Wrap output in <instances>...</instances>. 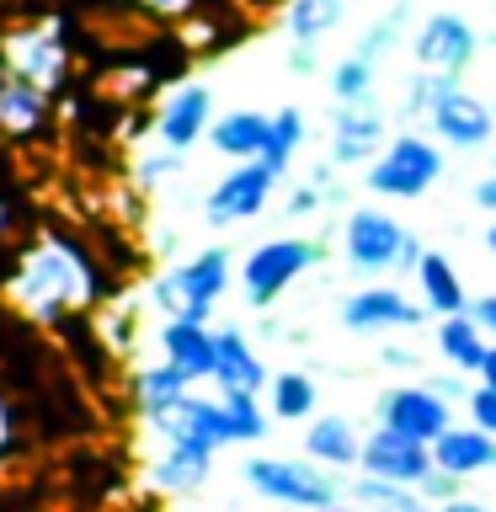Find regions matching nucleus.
<instances>
[{
	"instance_id": "1",
	"label": "nucleus",
	"mask_w": 496,
	"mask_h": 512,
	"mask_svg": "<svg viewBox=\"0 0 496 512\" xmlns=\"http://www.w3.org/2000/svg\"><path fill=\"white\" fill-rule=\"evenodd\" d=\"M6 294L22 315L54 326V320H70L80 310H91L96 294H102V272H96L91 251L80 246L75 235L43 230L16 251Z\"/></svg>"
},
{
	"instance_id": "2",
	"label": "nucleus",
	"mask_w": 496,
	"mask_h": 512,
	"mask_svg": "<svg viewBox=\"0 0 496 512\" xmlns=\"http://www.w3.org/2000/svg\"><path fill=\"white\" fill-rule=\"evenodd\" d=\"M443 166L448 160H443L438 139L422 134V128H400V134H390V144L368 160L363 192L368 198H384V203H416L443 182Z\"/></svg>"
},
{
	"instance_id": "3",
	"label": "nucleus",
	"mask_w": 496,
	"mask_h": 512,
	"mask_svg": "<svg viewBox=\"0 0 496 512\" xmlns=\"http://www.w3.org/2000/svg\"><path fill=\"white\" fill-rule=\"evenodd\" d=\"M235 251L224 246H208L198 256H187V262L166 267L160 278L150 283V310H160L166 320H198V326H208V315H214V304L224 299V288L235 283Z\"/></svg>"
},
{
	"instance_id": "4",
	"label": "nucleus",
	"mask_w": 496,
	"mask_h": 512,
	"mask_svg": "<svg viewBox=\"0 0 496 512\" xmlns=\"http://www.w3.org/2000/svg\"><path fill=\"white\" fill-rule=\"evenodd\" d=\"M320 262H326V240L272 235V240H262V246H251L246 262H240V294H246L251 310H267V304H278L288 288Z\"/></svg>"
},
{
	"instance_id": "5",
	"label": "nucleus",
	"mask_w": 496,
	"mask_h": 512,
	"mask_svg": "<svg viewBox=\"0 0 496 512\" xmlns=\"http://www.w3.org/2000/svg\"><path fill=\"white\" fill-rule=\"evenodd\" d=\"M240 480H246L262 502H278V507H294V512H320V507L342 502L336 475L315 459H267V454H256V459L240 464Z\"/></svg>"
},
{
	"instance_id": "6",
	"label": "nucleus",
	"mask_w": 496,
	"mask_h": 512,
	"mask_svg": "<svg viewBox=\"0 0 496 512\" xmlns=\"http://www.w3.org/2000/svg\"><path fill=\"white\" fill-rule=\"evenodd\" d=\"M0 54H6V70L27 86H43L48 96H59L70 86V38L54 22H38V16H16L11 27H0Z\"/></svg>"
},
{
	"instance_id": "7",
	"label": "nucleus",
	"mask_w": 496,
	"mask_h": 512,
	"mask_svg": "<svg viewBox=\"0 0 496 512\" xmlns=\"http://www.w3.org/2000/svg\"><path fill=\"white\" fill-rule=\"evenodd\" d=\"M283 171L267 166V160H240L235 171H224L214 187H208L203 198V219L214 224V230H235V224L256 219L262 208L272 203V192H278Z\"/></svg>"
},
{
	"instance_id": "8",
	"label": "nucleus",
	"mask_w": 496,
	"mask_h": 512,
	"mask_svg": "<svg viewBox=\"0 0 496 512\" xmlns=\"http://www.w3.org/2000/svg\"><path fill=\"white\" fill-rule=\"evenodd\" d=\"M427 128H432V139H438L443 150H486V144L496 139L491 102H480V96L454 75L438 80V102H432V112H427Z\"/></svg>"
},
{
	"instance_id": "9",
	"label": "nucleus",
	"mask_w": 496,
	"mask_h": 512,
	"mask_svg": "<svg viewBox=\"0 0 496 512\" xmlns=\"http://www.w3.org/2000/svg\"><path fill=\"white\" fill-rule=\"evenodd\" d=\"M374 427H390V432H406L416 443H438L448 427H454V406L432 390V384H390V390L374 395Z\"/></svg>"
},
{
	"instance_id": "10",
	"label": "nucleus",
	"mask_w": 496,
	"mask_h": 512,
	"mask_svg": "<svg viewBox=\"0 0 496 512\" xmlns=\"http://www.w3.org/2000/svg\"><path fill=\"white\" fill-rule=\"evenodd\" d=\"M406 224H400L395 214H384L379 203H358V208H347V219H342V256H347V267L352 272H395V256L400 246H406Z\"/></svg>"
},
{
	"instance_id": "11",
	"label": "nucleus",
	"mask_w": 496,
	"mask_h": 512,
	"mask_svg": "<svg viewBox=\"0 0 496 512\" xmlns=\"http://www.w3.org/2000/svg\"><path fill=\"white\" fill-rule=\"evenodd\" d=\"M411 59H416V70H427V75L464 80V70L480 59V32L470 27V16H459V11H432L411 38Z\"/></svg>"
},
{
	"instance_id": "12",
	"label": "nucleus",
	"mask_w": 496,
	"mask_h": 512,
	"mask_svg": "<svg viewBox=\"0 0 496 512\" xmlns=\"http://www.w3.org/2000/svg\"><path fill=\"white\" fill-rule=\"evenodd\" d=\"M342 326L347 331H358V336H379V331H416L427 320V310L416 304L406 288H395V283H368L358 288V294H347L342 299Z\"/></svg>"
},
{
	"instance_id": "13",
	"label": "nucleus",
	"mask_w": 496,
	"mask_h": 512,
	"mask_svg": "<svg viewBox=\"0 0 496 512\" xmlns=\"http://www.w3.org/2000/svg\"><path fill=\"white\" fill-rule=\"evenodd\" d=\"M208 128H214V91H208L203 80L176 86L166 102L155 107V144H166L176 155L208 144Z\"/></svg>"
},
{
	"instance_id": "14",
	"label": "nucleus",
	"mask_w": 496,
	"mask_h": 512,
	"mask_svg": "<svg viewBox=\"0 0 496 512\" xmlns=\"http://www.w3.org/2000/svg\"><path fill=\"white\" fill-rule=\"evenodd\" d=\"M358 470L363 475H379V480H395V486H422L438 464H432V448L427 443L406 438V432H390V427H374V432H363Z\"/></svg>"
},
{
	"instance_id": "15",
	"label": "nucleus",
	"mask_w": 496,
	"mask_h": 512,
	"mask_svg": "<svg viewBox=\"0 0 496 512\" xmlns=\"http://www.w3.org/2000/svg\"><path fill=\"white\" fill-rule=\"evenodd\" d=\"M390 144V118L379 107H336L331 118V166H368Z\"/></svg>"
},
{
	"instance_id": "16",
	"label": "nucleus",
	"mask_w": 496,
	"mask_h": 512,
	"mask_svg": "<svg viewBox=\"0 0 496 512\" xmlns=\"http://www.w3.org/2000/svg\"><path fill=\"white\" fill-rule=\"evenodd\" d=\"M48 128H54V96L11 75L6 91H0V139L38 144V139H48Z\"/></svg>"
},
{
	"instance_id": "17",
	"label": "nucleus",
	"mask_w": 496,
	"mask_h": 512,
	"mask_svg": "<svg viewBox=\"0 0 496 512\" xmlns=\"http://www.w3.org/2000/svg\"><path fill=\"white\" fill-rule=\"evenodd\" d=\"M214 384L219 390H246V395H267V363L251 347V336L240 326H219L214 331Z\"/></svg>"
},
{
	"instance_id": "18",
	"label": "nucleus",
	"mask_w": 496,
	"mask_h": 512,
	"mask_svg": "<svg viewBox=\"0 0 496 512\" xmlns=\"http://www.w3.org/2000/svg\"><path fill=\"white\" fill-rule=\"evenodd\" d=\"M214 454L219 448H208L203 438L176 432V438H160V459L150 464V475H155L160 491H198L203 480L214 475Z\"/></svg>"
},
{
	"instance_id": "19",
	"label": "nucleus",
	"mask_w": 496,
	"mask_h": 512,
	"mask_svg": "<svg viewBox=\"0 0 496 512\" xmlns=\"http://www.w3.org/2000/svg\"><path fill=\"white\" fill-rule=\"evenodd\" d=\"M160 358L171 368H182L192 384H214V331L198 320H166L160 326Z\"/></svg>"
},
{
	"instance_id": "20",
	"label": "nucleus",
	"mask_w": 496,
	"mask_h": 512,
	"mask_svg": "<svg viewBox=\"0 0 496 512\" xmlns=\"http://www.w3.org/2000/svg\"><path fill=\"white\" fill-rule=\"evenodd\" d=\"M416 299H422V310L427 315H470V288H464L459 278V267H454V256H443V251H427L422 256V267H416Z\"/></svg>"
},
{
	"instance_id": "21",
	"label": "nucleus",
	"mask_w": 496,
	"mask_h": 512,
	"mask_svg": "<svg viewBox=\"0 0 496 512\" xmlns=\"http://www.w3.org/2000/svg\"><path fill=\"white\" fill-rule=\"evenodd\" d=\"M267 134H272V112H256V107H235V112H219L214 128H208V150H219L224 160H262L267 155Z\"/></svg>"
},
{
	"instance_id": "22",
	"label": "nucleus",
	"mask_w": 496,
	"mask_h": 512,
	"mask_svg": "<svg viewBox=\"0 0 496 512\" xmlns=\"http://www.w3.org/2000/svg\"><path fill=\"white\" fill-rule=\"evenodd\" d=\"M128 395H134V406H139L144 422H160V416H171L192 395V379L160 358V363H144L139 374L128 379Z\"/></svg>"
},
{
	"instance_id": "23",
	"label": "nucleus",
	"mask_w": 496,
	"mask_h": 512,
	"mask_svg": "<svg viewBox=\"0 0 496 512\" xmlns=\"http://www.w3.org/2000/svg\"><path fill=\"white\" fill-rule=\"evenodd\" d=\"M432 464L448 475H459V480H470V475H486L496 470V438L491 432H480V427H448L438 443H432Z\"/></svg>"
},
{
	"instance_id": "24",
	"label": "nucleus",
	"mask_w": 496,
	"mask_h": 512,
	"mask_svg": "<svg viewBox=\"0 0 496 512\" xmlns=\"http://www.w3.org/2000/svg\"><path fill=\"white\" fill-rule=\"evenodd\" d=\"M304 459L326 464V470H352V464L363 459V432L336 411L315 416V422L304 427Z\"/></svg>"
},
{
	"instance_id": "25",
	"label": "nucleus",
	"mask_w": 496,
	"mask_h": 512,
	"mask_svg": "<svg viewBox=\"0 0 496 512\" xmlns=\"http://www.w3.org/2000/svg\"><path fill=\"white\" fill-rule=\"evenodd\" d=\"M438 358L454 368V374H464V379H475L480 374V363H486V352H491V336L475 326V315H448V320H438Z\"/></svg>"
},
{
	"instance_id": "26",
	"label": "nucleus",
	"mask_w": 496,
	"mask_h": 512,
	"mask_svg": "<svg viewBox=\"0 0 496 512\" xmlns=\"http://www.w3.org/2000/svg\"><path fill=\"white\" fill-rule=\"evenodd\" d=\"M262 400H267L272 422H315V416H320V384L304 374V368H283V374H272Z\"/></svg>"
},
{
	"instance_id": "27",
	"label": "nucleus",
	"mask_w": 496,
	"mask_h": 512,
	"mask_svg": "<svg viewBox=\"0 0 496 512\" xmlns=\"http://www.w3.org/2000/svg\"><path fill=\"white\" fill-rule=\"evenodd\" d=\"M347 22V0H288L283 6V38L288 43H315Z\"/></svg>"
},
{
	"instance_id": "28",
	"label": "nucleus",
	"mask_w": 496,
	"mask_h": 512,
	"mask_svg": "<svg viewBox=\"0 0 496 512\" xmlns=\"http://www.w3.org/2000/svg\"><path fill=\"white\" fill-rule=\"evenodd\" d=\"M374 80H379V64L347 54L326 70V91L336 107H374Z\"/></svg>"
},
{
	"instance_id": "29",
	"label": "nucleus",
	"mask_w": 496,
	"mask_h": 512,
	"mask_svg": "<svg viewBox=\"0 0 496 512\" xmlns=\"http://www.w3.org/2000/svg\"><path fill=\"white\" fill-rule=\"evenodd\" d=\"M347 496L368 512H432L416 486H395V480H379V475H358L347 486Z\"/></svg>"
},
{
	"instance_id": "30",
	"label": "nucleus",
	"mask_w": 496,
	"mask_h": 512,
	"mask_svg": "<svg viewBox=\"0 0 496 512\" xmlns=\"http://www.w3.org/2000/svg\"><path fill=\"white\" fill-rule=\"evenodd\" d=\"M219 400H224V411H230V432H235V443H262L267 432H272V411H267V400H262V395L219 390Z\"/></svg>"
},
{
	"instance_id": "31",
	"label": "nucleus",
	"mask_w": 496,
	"mask_h": 512,
	"mask_svg": "<svg viewBox=\"0 0 496 512\" xmlns=\"http://www.w3.org/2000/svg\"><path fill=\"white\" fill-rule=\"evenodd\" d=\"M304 107H278L272 112V134H267V166H278V171H288V160L299 155V144H304Z\"/></svg>"
},
{
	"instance_id": "32",
	"label": "nucleus",
	"mask_w": 496,
	"mask_h": 512,
	"mask_svg": "<svg viewBox=\"0 0 496 512\" xmlns=\"http://www.w3.org/2000/svg\"><path fill=\"white\" fill-rule=\"evenodd\" d=\"M406 11H411V6H390V11H384L374 27L363 32L358 43H352V54L368 59V64H379V59H384V54H390V48L400 43V32H406Z\"/></svg>"
},
{
	"instance_id": "33",
	"label": "nucleus",
	"mask_w": 496,
	"mask_h": 512,
	"mask_svg": "<svg viewBox=\"0 0 496 512\" xmlns=\"http://www.w3.org/2000/svg\"><path fill=\"white\" fill-rule=\"evenodd\" d=\"M438 80H443V75H427V70H416V75L406 80V91H400V123H406V128L427 123L432 102H438Z\"/></svg>"
},
{
	"instance_id": "34",
	"label": "nucleus",
	"mask_w": 496,
	"mask_h": 512,
	"mask_svg": "<svg viewBox=\"0 0 496 512\" xmlns=\"http://www.w3.org/2000/svg\"><path fill=\"white\" fill-rule=\"evenodd\" d=\"M134 16H144V22L155 27H171V22H187L192 11H198V0H123Z\"/></svg>"
},
{
	"instance_id": "35",
	"label": "nucleus",
	"mask_w": 496,
	"mask_h": 512,
	"mask_svg": "<svg viewBox=\"0 0 496 512\" xmlns=\"http://www.w3.org/2000/svg\"><path fill=\"white\" fill-rule=\"evenodd\" d=\"M176 171H182V155H176V150H166V144H160L155 155H144V160H139V187H166V182H171Z\"/></svg>"
},
{
	"instance_id": "36",
	"label": "nucleus",
	"mask_w": 496,
	"mask_h": 512,
	"mask_svg": "<svg viewBox=\"0 0 496 512\" xmlns=\"http://www.w3.org/2000/svg\"><path fill=\"white\" fill-rule=\"evenodd\" d=\"M464 411H470V427H480V432L496 438V390L491 384H475L470 400H464Z\"/></svg>"
},
{
	"instance_id": "37",
	"label": "nucleus",
	"mask_w": 496,
	"mask_h": 512,
	"mask_svg": "<svg viewBox=\"0 0 496 512\" xmlns=\"http://www.w3.org/2000/svg\"><path fill=\"white\" fill-rule=\"evenodd\" d=\"M459 486H464L459 475H448V470H432V475H427L416 491H422V502H427V507H443V502H454V496H464Z\"/></svg>"
},
{
	"instance_id": "38",
	"label": "nucleus",
	"mask_w": 496,
	"mask_h": 512,
	"mask_svg": "<svg viewBox=\"0 0 496 512\" xmlns=\"http://www.w3.org/2000/svg\"><path fill=\"white\" fill-rule=\"evenodd\" d=\"M320 208H326V192H320L315 182H299L294 192H288L283 214H288V219H310V214H320Z\"/></svg>"
},
{
	"instance_id": "39",
	"label": "nucleus",
	"mask_w": 496,
	"mask_h": 512,
	"mask_svg": "<svg viewBox=\"0 0 496 512\" xmlns=\"http://www.w3.org/2000/svg\"><path fill=\"white\" fill-rule=\"evenodd\" d=\"M427 384L448 400V406H464V400H470V390H475V384L464 379V374H454V368H448V374H438V379H427Z\"/></svg>"
},
{
	"instance_id": "40",
	"label": "nucleus",
	"mask_w": 496,
	"mask_h": 512,
	"mask_svg": "<svg viewBox=\"0 0 496 512\" xmlns=\"http://www.w3.org/2000/svg\"><path fill=\"white\" fill-rule=\"evenodd\" d=\"M288 70H294V75H315L320 70V48L315 43H288Z\"/></svg>"
},
{
	"instance_id": "41",
	"label": "nucleus",
	"mask_w": 496,
	"mask_h": 512,
	"mask_svg": "<svg viewBox=\"0 0 496 512\" xmlns=\"http://www.w3.org/2000/svg\"><path fill=\"white\" fill-rule=\"evenodd\" d=\"M470 315H475V326L496 342V294H475L470 299Z\"/></svg>"
},
{
	"instance_id": "42",
	"label": "nucleus",
	"mask_w": 496,
	"mask_h": 512,
	"mask_svg": "<svg viewBox=\"0 0 496 512\" xmlns=\"http://www.w3.org/2000/svg\"><path fill=\"white\" fill-rule=\"evenodd\" d=\"M422 256H427L422 235H406V246H400V256H395V272H406V278H416V267H422Z\"/></svg>"
},
{
	"instance_id": "43",
	"label": "nucleus",
	"mask_w": 496,
	"mask_h": 512,
	"mask_svg": "<svg viewBox=\"0 0 496 512\" xmlns=\"http://www.w3.org/2000/svg\"><path fill=\"white\" fill-rule=\"evenodd\" d=\"M470 198H475V208H480V214H491V219H496V171H486V176H480V182L470 187Z\"/></svg>"
},
{
	"instance_id": "44",
	"label": "nucleus",
	"mask_w": 496,
	"mask_h": 512,
	"mask_svg": "<svg viewBox=\"0 0 496 512\" xmlns=\"http://www.w3.org/2000/svg\"><path fill=\"white\" fill-rule=\"evenodd\" d=\"M379 363L384 368H411V374H416V363H422V358H416V347H379Z\"/></svg>"
},
{
	"instance_id": "45",
	"label": "nucleus",
	"mask_w": 496,
	"mask_h": 512,
	"mask_svg": "<svg viewBox=\"0 0 496 512\" xmlns=\"http://www.w3.org/2000/svg\"><path fill=\"white\" fill-rule=\"evenodd\" d=\"M432 512H491V507L475 502V496H454V502H443V507H432Z\"/></svg>"
},
{
	"instance_id": "46",
	"label": "nucleus",
	"mask_w": 496,
	"mask_h": 512,
	"mask_svg": "<svg viewBox=\"0 0 496 512\" xmlns=\"http://www.w3.org/2000/svg\"><path fill=\"white\" fill-rule=\"evenodd\" d=\"M480 384H491L496 390V342H491V352H486V363H480V374H475Z\"/></svg>"
},
{
	"instance_id": "47",
	"label": "nucleus",
	"mask_w": 496,
	"mask_h": 512,
	"mask_svg": "<svg viewBox=\"0 0 496 512\" xmlns=\"http://www.w3.org/2000/svg\"><path fill=\"white\" fill-rule=\"evenodd\" d=\"M320 512H368V507H358V502H336V507H320Z\"/></svg>"
},
{
	"instance_id": "48",
	"label": "nucleus",
	"mask_w": 496,
	"mask_h": 512,
	"mask_svg": "<svg viewBox=\"0 0 496 512\" xmlns=\"http://www.w3.org/2000/svg\"><path fill=\"white\" fill-rule=\"evenodd\" d=\"M486 251H491V256H496V219H491V224H486Z\"/></svg>"
},
{
	"instance_id": "49",
	"label": "nucleus",
	"mask_w": 496,
	"mask_h": 512,
	"mask_svg": "<svg viewBox=\"0 0 496 512\" xmlns=\"http://www.w3.org/2000/svg\"><path fill=\"white\" fill-rule=\"evenodd\" d=\"M11 230V214H6V203H0V235H6Z\"/></svg>"
},
{
	"instance_id": "50",
	"label": "nucleus",
	"mask_w": 496,
	"mask_h": 512,
	"mask_svg": "<svg viewBox=\"0 0 496 512\" xmlns=\"http://www.w3.org/2000/svg\"><path fill=\"white\" fill-rule=\"evenodd\" d=\"M6 80H11V70H6V54H0V91H6Z\"/></svg>"
},
{
	"instance_id": "51",
	"label": "nucleus",
	"mask_w": 496,
	"mask_h": 512,
	"mask_svg": "<svg viewBox=\"0 0 496 512\" xmlns=\"http://www.w3.org/2000/svg\"><path fill=\"white\" fill-rule=\"evenodd\" d=\"M491 171H496V155H491Z\"/></svg>"
},
{
	"instance_id": "52",
	"label": "nucleus",
	"mask_w": 496,
	"mask_h": 512,
	"mask_svg": "<svg viewBox=\"0 0 496 512\" xmlns=\"http://www.w3.org/2000/svg\"><path fill=\"white\" fill-rule=\"evenodd\" d=\"M491 118H496V102H491Z\"/></svg>"
}]
</instances>
